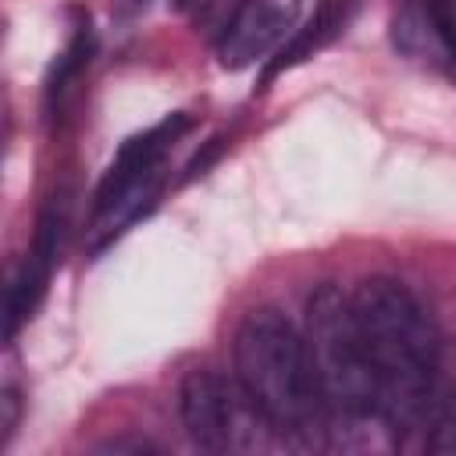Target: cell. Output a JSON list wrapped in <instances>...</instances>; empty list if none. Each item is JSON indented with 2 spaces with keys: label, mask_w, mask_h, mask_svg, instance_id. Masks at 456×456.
I'll list each match as a JSON object with an SVG mask.
<instances>
[{
  "label": "cell",
  "mask_w": 456,
  "mask_h": 456,
  "mask_svg": "<svg viewBox=\"0 0 456 456\" xmlns=\"http://www.w3.org/2000/svg\"><path fill=\"white\" fill-rule=\"evenodd\" d=\"M349 306L378 374L381 420L413 431L431 413V392L442 338L424 303L395 278H363L349 292Z\"/></svg>",
  "instance_id": "6da1fadb"
},
{
  "label": "cell",
  "mask_w": 456,
  "mask_h": 456,
  "mask_svg": "<svg viewBox=\"0 0 456 456\" xmlns=\"http://www.w3.org/2000/svg\"><path fill=\"white\" fill-rule=\"evenodd\" d=\"M235 381L271 420L278 438L296 449L324 445L331 431L303 331L274 306L242 317L232 346Z\"/></svg>",
  "instance_id": "7a4b0ae2"
},
{
  "label": "cell",
  "mask_w": 456,
  "mask_h": 456,
  "mask_svg": "<svg viewBox=\"0 0 456 456\" xmlns=\"http://www.w3.org/2000/svg\"><path fill=\"white\" fill-rule=\"evenodd\" d=\"M303 338H306V353H310L321 399L328 406L331 431L342 420L346 424L381 420L378 374L363 349L349 296H342L335 285H321L306 299Z\"/></svg>",
  "instance_id": "3957f363"
},
{
  "label": "cell",
  "mask_w": 456,
  "mask_h": 456,
  "mask_svg": "<svg viewBox=\"0 0 456 456\" xmlns=\"http://www.w3.org/2000/svg\"><path fill=\"white\" fill-rule=\"evenodd\" d=\"M192 128L189 114H171L157 121L153 128L132 135L110 167L100 178L96 203H93V246L100 249L103 242L118 239L128 224H135L150 207L160 200L164 189V167L175 150V142Z\"/></svg>",
  "instance_id": "277c9868"
},
{
  "label": "cell",
  "mask_w": 456,
  "mask_h": 456,
  "mask_svg": "<svg viewBox=\"0 0 456 456\" xmlns=\"http://www.w3.org/2000/svg\"><path fill=\"white\" fill-rule=\"evenodd\" d=\"M178 410L189 438L210 452H256L278 438L235 374L224 378L210 367L189 370L178 392Z\"/></svg>",
  "instance_id": "5b68a950"
},
{
  "label": "cell",
  "mask_w": 456,
  "mask_h": 456,
  "mask_svg": "<svg viewBox=\"0 0 456 456\" xmlns=\"http://www.w3.org/2000/svg\"><path fill=\"white\" fill-rule=\"evenodd\" d=\"M299 7L303 0H239L217 39L221 68L242 71L264 61L278 43H285L296 32Z\"/></svg>",
  "instance_id": "8992f818"
},
{
  "label": "cell",
  "mask_w": 456,
  "mask_h": 456,
  "mask_svg": "<svg viewBox=\"0 0 456 456\" xmlns=\"http://www.w3.org/2000/svg\"><path fill=\"white\" fill-rule=\"evenodd\" d=\"M395 46L456 82V0H395Z\"/></svg>",
  "instance_id": "52a82bcc"
},
{
  "label": "cell",
  "mask_w": 456,
  "mask_h": 456,
  "mask_svg": "<svg viewBox=\"0 0 456 456\" xmlns=\"http://www.w3.org/2000/svg\"><path fill=\"white\" fill-rule=\"evenodd\" d=\"M61 232H64V214L46 210L43 221H39L32 249L25 253L18 274L11 278V289H7V338H14L18 328L43 303L50 274H53V264H57V253H61Z\"/></svg>",
  "instance_id": "ba28073f"
},
{
  "label": "cell",
  "mask_w": 456,
  "mask_h": 456,
  "mask_svg": "<svg viewBox=\"0 0 456 456\" xmlns=\"http://www.w3.org/2000/svg\"><path fill=\"white\" fill-rule=\"evenodd\" d=\"M353 14H356V0H321L317 14H314L303 28H296V32L289 36V43L278 50V57L267 64L264 82H271L278 71H285V68H292V64L314 57L317 50H324L335 36L346 32V25L353 21Z\"/></svg>",
  "instance_id": "9c48e42d"
},
{
  "label": "cell",
  "mask_w": 456,
  "mask_h": 456,
  "mask_svg": "<svg viewBox=\"0 0 456 456\" xmlns=\"http://www.w3.org/2000/svg\"><path fill=\"white\" fill-rule=\"evenodd\" d=\"M89 53H93V32L86 28V32H78V36L71 39V46L64 50V57H61L57 68H53V78H50V86H46V107H50V110L64 100L68 86H71V82L78 78V71L89 64Z\"/></svg>",
  "instance_id": "30bf717a"
},
{
  "label": "cell",
  "mask_w": 456,
  "mask_h": 456,
  "mask_svg": "<svg viewBox=\"0 0 456 456\" xmlns=\"http://www.w3.org/2000/svg\"><path fill=\"white\" fill-rule=\"evenodd\" d=\"M428 438H424V449L428 452H442V456H452L456 452V395L431 417L428 424Z\"/></svg>",
  "instance_id": "8fae6325"
},
{
  "label": "cell",
  "mask_w": 456,
  "mask_h": 456,
  "mask_svg": "<svg viewBox=\"0 0 456 456\" xmlns=\"http://www.w3.org/2000/svg\"><path fill=\"white\" fill-rule=\"evenodd\" d=\"M0 406H4V442H7V435H11L14 424H18V395H14V392H4Z\"/></svg>",
  "instance_id": "7c38bea8"
},
{
  "label": "cell",
  "mask_w": 456,
  "mask_h": 456,
  "mask_svg": "<svg viewBox=\"0 0 456 456\" xmlns=\"http://www.w3.org/2000/svg\"><path fill=\"white\" fill-rule=\"evenodd\" d=\"M203 4H210V0H175V7H182V11H200Z\"/></svg>",
  "instance_id": "4fadbf2b"
},
{
  "label": "cell",
  "mask_w": 456,
  "mask_h": 456,
  "mask_svg": "<svg viewBox=\"0 0 456 456\" xmlns=\"http://www.w3.org/2000/svg\"><path fill=\"white\" fill-rule=\"evenodd\" d=\"M114 4H118L121 11H139V7L146 4V0H114Z\"/></svg>",
  "instance_id": "5bb4252c"
}]
</instances>
